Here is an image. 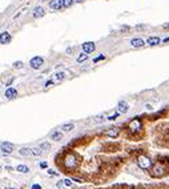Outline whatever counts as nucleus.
I'll use <instances>...</instances> for the list:
<instances>
[{"mask_svg":"<svg viewBox=\"0 0 169 189\" xmlns=\"http://www.w3.org/2000/svg\"><path fill=\"white\" fill-rule=\"evenodd\" d=\"M64 167L67 168V169H73V168L77 167V157H76L75 153H68L65 154V157H64Z\"/></svg>","mask_w":169,"mask_h":189,"instance_id":"1","label":"nucleus"},{"mask_svg":"<svg viewBox=\"0 0 169 189\" xmlns=\"http://www.w3.org/2000/svg\"><path fill=\"white\" fill-rule=\"evenodd\" d=\"M137 164L141 169H149V168L153 165V163H152V160H150L148 156L141 154V156H138V158H137Z\"/></svg>","mask_w":169,"mask_h":189,"instance_id":"2","label":"nucleus"},{"mask_svg":"<svg viewBox=\"0 0 169 189\" xmlns=\"http://www.w3.org/2000/svg\"><path fill=\"white\" fill-rule=\"evenodd\" d=\"M141 128H143V124H141V121L138 119H133L131 123H129V129H131L132 133L140 132Z\"/></svg>","mask_w":169,"mask_h":189,"instance_id":"3","label":"nucleus"},{"mask_svg":"<svg viewBox=\"0 0 169 189\" xmlns=\"http://www.w3.org/2000/svg\"><path fill=\"white\" fill-rule=\"evenodd\" d=\"M44 64V59L40 56H35L31 59V61H29V65H31V68H33V69H39L41 65Z\"/></svg>","mask_w":169,"mask_h":189,"instance_id":"4","label":"nucleus"},{"mask_svg":"<svg viewBox=\"0 0 169 189\" xmlns=\"http://www.w3.org/2000/svg\"><path fill=\"white\" fill-rule=\"evenodd\" d=\"M164 172H165V169H164L163 165H161V164H156L153 167L152 174H153L154 177H161V176H164Z\"/></svg>","mask_w":169,"mask_h":189,"instance_id":"5","label":"nucleus"},{"mask_svg":"<svg viewBox=\"0 0 169 189\" xmlns=\"http://www.w3.org/2000/svg\"><path fill=\"white\" fill-rule=\"evenodd\" d=\"M128 109H129V104L127 101H124V100L119 101V104H117V112L119 113H127Z\"/></svg>","mask_w":169,"mask_h":189,"instance_id":"6","label":"nucleus"},{"mask_svg":"<svg viewBox=\"0 0 169 189\" xmlns=\"http://www.w3.org/2000/svg\"><path fill=\"white\" fill-rule=\"evenodd\" d=\"M95 48H96V45H95L93 41H85L84 44H83V49H84V52H87V54L93 52Z\"/></svg>","mask_w":169,"mask_h":189,"instance_id":"7","label":"nucleus"},{"mask_svg":"<svg viewBox=\"0 0 169 189\" xmlns=\"http://www.w3.org/2000/svg\"><path fill=\"white\" fill-rule=\"evenodd\" d=\"M16 96H17V89L13 88V87H10V88H7V91H6V97H7V99L12 100V99H15Z\"/></svg>","mask_w":169,"mask_h":189,"instance_id":"8","label":"nucleus"},{"mask_svg":"<svg viewBox=\"0 0 169 189\" xmlns=\"http://www.w3.org/2000/svg\"><path fill=\"white\" fill-rule=\"evenodd\" d=\"M49 7L52 10H56V11L61 10V8H63V0H51Z\"/></svg>","mask_w":169,"mask_h":189,"instance_id":"9","label":"nucleus"},{"mask_svg":"<svg viewBox=\"0 0 169 189\" xmlns=\"http://www.w3.org/2000/svg\"><path fill=\"white\" fill-rule=\"evenodd\" d=\"M0 149H1L3 153H11V152L13 151V145L11 144V142H1Z\"/></svg>","mask_w":169,"mask_h":189,"instance_id":"10","label":"nucleus"},{"mask_svg":"<svg viewBox=\"0 0 169 189\" xmlns=\"http://www.w3.org/2000/svg\"><path fill=\"white\" fill-rule=\"evenodd\" d=\"M32 15H33L35 19L43 17V16L45 15V12H44V8H43V7H35V8H33V12H32Z\"/></svg>","mask_w":169,"mask_h":189,"instance_id":"11","label":"nucleus"},{"mask_svg":"<svg viewBox=\"0 0 169 189\" xmlns=\"http://www.w3.org/2000/svg\"><path fill=\"white\" fill-rule=\"evenodd\" d=\"M11 41V35L8 32H3V33H0V43L1 44H8Z\"/></svg>","mask_w":169,"mask_h":189,"instance_id":"12","label":"nucleus"},{"mask_svg":"<svg viewBox=\"0 0 169 189\" xmlns=\"http://www.w3.org/2000/svg\"><path fill=\"white\" fill-rule=\"evenodd\" d=\"M131 45H132V47H135V48H140V47H143V45H144V40H143V39H138V38L132 39V40H131Z\"/></svg>","mask_w":169,"mask_h":189,"instance_id":"13","label":"nucleus"},{"mask_svg":"<svg viewBox=\"0 0 169 189\" xmlns=\"http://www.w3.org/2000/svg\"><path fill=\"white\" fill-rule=\"evenodd\" d=\"M51 139L55 140V141H60V140L63 139V133L60 132V131H55V132L51 133Z\"/></svg>","mask_w":169,"mask_h":189,"instance_id":"14","label":"nucleus"},{"mask_svg":"<svg viewBox=\"0 0 169 189\" xmlns=\"http://www.w3.org/2000/svg\"><path fill=\"white\" fill-rule=\"evenodd\" d=\"M75 129V124L72 123H68V124H63L61 125V131H64V132H71V131Z\"/></svg>","mask_w":169,"mask_h":189,"instance_id":"15","label":"nucleus"},{"mask_svg":"<svg viewBox=\"0 0 169 189\" xmlns=\"http://www.w3.org/2000/svg\"><path fill=\"white\" fill-rule=\"evenodd\" d=\"M105 135L109 136V137H117V135H119V128H111L109 131L105 132Z\"/></svg>","mask_w":169,"mask_h":189,"instance_id":"16","label":"nucleus"},{"mask_svg":"<svg viewBox=\"0 0 169 189\" xmlns=\"http://www.w3.org/2000/svg\"><path fill=\"white\" fill-rule=\"evenodd\" d=\"M16 170H17V172H20V173H28L29 168L27 167V165L20 164V165H17V167H16Z\"/></svg>","mask_w":169,"mask_h":189,"instance_id":"17","label":"nucleus"},{"mask_svg":"<svg viewBox=\"0 0 169 189\" xmlns=\"http://www.w3.org/2000/svg\"><path fill=\"white\" fill-rule=\"evenodd\" d=\"M19 153L22 154V156H29V154H32V149H29V148H22L19 151Z\"/></svg>","mask_w":169,"mask_h":189,"instance_id":"18","label":"nucleus"},{"mask_svg":"<svg viewBox=\"0 0 169 189\" xmlns=\"http://www.w3.org/2000/svg\"><path fill=\"white\" fill-rule=\"evenodd\" d=\"M148 44H149V45H157V44H160V39L159 38H149V39H148Z\"/></svg>","mask_w":169,"mask_h":189,"instance_id":"19","label":"nucleus"},{"mask_svg":"<svg viewBox=\"0 0 169 189\" xmlns=\"http://www.w3.org/2000/svg\"><path fill=\"white\" fill-rule=\"evenodd\" d=\"M88 59V55H87V52H83L80 56L77 57V63H83V61H85V60Z\"/></svg>","mask_w":169,"mask_h":189,"instance_id":"20","label":"nucleus"},{"mask_svg":"<svg viewBox=\"0 0 169 189\" xmlns=\"http://www.w3.org/2000/svg\"><path fill=\"white\" fill-rule=\"evenodd\" d=\"M56 186L59 189H68V186H67V184H65V181H64V180H60L59 183L56 184Z\"/></svg>","mask_w":169,"mask_h":189,"instance_id":"21","label":"nucleus"},{"mask_svg":"<svg viewBox=\"0 0 169 189\" xmlns=\"http://www.w3.org/2000/svg\"><path fill=\"white\" fill-rule=\"evenodd\" d=\"M64 76H65L64 72H57L56 75H55V80H56V81H61V80L64 79Z\"/></svg>","mask_w":169,"mask_h":189,"instance_id":"22","label":"nucleus"},{"mask_svg":"<svg viewBox=\"0 0 169 189\" xmlns=\"http://www.w3.org/2000/svg\"><path fill=\"white\" fill-rule=\"evenodd\" d=\"M75 0H63V8H69L73 4Z\"/></svg>","mask_w":169,"mask_h":189,"instance_id":"23","label":"nucleus"},{"mask_svg":"<svg viewBox=\"0 0 169 189\" xmlns=\"http://www.w3.org/2000/svg\"><path fill=\"white\" fill-rule=\"evenodd\" d=\"M32 154H33V156H41V154H43V152H41L40 147H39V148H33V149H32Z\"/></svg>","mask_w":169,"mask_h":189,"instance_id":"24","label":"nucleus"},{"mask_svg":"<svg viewBox=\"0 0 169 189\" xmlns=\"http://www.w3.org/2000/svg\"><path fill=\"white\" fill-rule=\"evenodd\" d=\"M13 68H23V61H15L13 63Z\"/></svg>","mask_w":169,"mask_h":189,"instance_id":"25","label":"nucleus"},{"mask_svg":"<svg viewBox=\"0 0 169 189\" xmlns=\"http://www.w3.org/2000/svg\"><path fill=\"white\" fill-rule=\"evenodd\" d=\"M119 115H120L119 112H116V113H115V115H112V116H108V120H111V121H112V120H116Z\"/></svg>","mask_w":169,"mask_h":189,"instance_id":"26","label":"nucleus"},{"mask_svg":"<svg viewBox=\"0 0 169 189\" xmlns=\"http://www.w3.org/2000/svg\"><path fill=\"white\" fill-rule=\"evenodd\" d=\"M104 59H105V56H104V55H100L99 57H95L93 61H95V63H97V61H100V60H104Z\"/></svg>","mask_w":169,"mask_h":189,"instance_id":"27","label":"nucleus"},{"mask_svg":"<svg viewBox=\"0 0 169 189\" xmlns=\"http://www.w3.org/2000/svg\"><path fill=\"white\" fill-rule=\"evenodd\" d=\"M40 148H41V149H49V148H51V145L47 144V142H44V144L40 145Z\"/></svg>","mask_w":169,"mask_h":189,"instance_id":"28","label":"nucleus"},{"mask_svg":"<svg viewBox=\"0 0 169 189\" xmlns=\"http://www.w3.org/2000/svg\"><path fill=\"white\" fill-rule=\"evenodd\" d=\"M104 120H105L104 116H99V117H96V123H103Z\"/></svg>","mask_w":169,"mask_h":189,"instance_id":"29","label":"nucleus"},{"mask_svg":"<svg viewBox=\"0 0 169 189\" xmlns=\"http://www.w3.org/2000/svg\"><path fill=\"white\" fill-rule=\"evenodd\" d=\"M48 174H51V176H57V173L52 169H48Z\"/></svg>","mask_w":169,"mask_h":189,"instance_id":"30","label":"nucleus"},{"mask_svg":"<svg viewBox=\"0 0 169 189\" xmlns=\"http://www.w3.org/2000/svg\"><path fill=\"white\" fill-rule=\"evenodd\" d=\"M52 84H53V81H52V80H48V81L45 83V87H51V85H52Z\"/></svg>","mask_w":169,"mask_h":189,"instance_id":"31","label":"nucleus"},{"mask_svg":"<svg viewBox=\"0 0 169 189\" xmlns=\"http://www.w3.org/2000/svg\"><path fill=\"white\" fill-rule=\"evenodd\" d=\"M32 189H41V186L38 185V184H35V185H32Z\"/></svg>","mask_w":169,"mask_h":189,"instance_id":"32","label":"nucleus"},{"mask_svg":"<svg viewBox=\"0 0 169 189\" xmlns=\"http://www.w3.org/2000/svg\"><path fill=\"white\" fill-rule=\"evenodd\" d=\"M40 167H41V168H47V163H41Z\"/></svg>","mask_w":169,"mask_h":189,"instance_id":"33","label":"nucleus"},{"mask_svg":"<svg viewBox=\"0 0 169 189\" xmlns=\"http://www.w3.org/2000/svg\"><path fill=\"white\" fill-rule=\"evenodd\" d=\"M73 180V181H76V183H81V180H80V179H72Z\"/></svg>","mask_w":169,"mask_h":189,"instance_id":"34","label":"nucleus"},{"mask_svg":"<svg viewBox=\"0 0 169 189\" xmlns=\"http://www.w3.org/2000/svg\"><path fill=\"white\" fill-rule=\"evenodd\" d=\"M166 41H169V36L166 39H164V43H166Z\"/></svg>","mask_w":169,"mask_h":189,"instance_id":"35","label":"nucleus"},{"mask_svg":"<svg viewBox=\"0 0 169 189\" xmlns=\"http://www.w3.org/2000/svg\"><path fill=\"white\" fill-rule=\"evenodd\" d=\"M75 1H76V3H81L83 0H75Z\"/></svg>","mask_w":169,"mask_h":189,"instance_id":"36","label":"nucleus"},{"mask_svg":"<svg viewBox=\"0 0 169 189\" xmlns=\"http://www.w3.org/2000/svg\"><path fill=\"white\" fill-rule=\"evenodd\" d=\"M165 28H169V24H166V25H165Z\"/></svg>","mask_w":169,"mask_h":189,"instance_id":"37","label":"nucleus"},{"mask_svg":"<svg viewBox=\"0 0 169 189\" xmlns=\"http://www.w3.org/2000/svg\"><path fill=\"white\" fill-rule=\"evenodd\" d=\"M6 189H13V188H6Z\"/></svg>","mask_w":169,"mask_h":189,"instance_id":"38","label":"nucleus"}]
</instances>
